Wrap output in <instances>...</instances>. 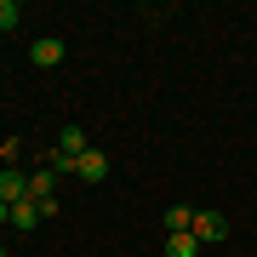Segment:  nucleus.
<instances>
[{"instance_id":"obj_9","label":"nucleus","mask_w":257,"mask_h":257,"mask_svg":"<svg viewBox=\"0 0 257 257\" xmlns=\"http://www.w3.org/2000/svg\"><path fill=\"white\" fill-rule=\"evenodd\" d=\"M40 166H52L57 177H74V166H80V155H63V149H46V160Z\"/></svg>"},{"instance_id":"obj_5","label":"nucleus","mask_w":257,"mask_h":257,"mask_svg":"<svg viewBox=\"0 0 257 257\" xmlns=\"http://www.w3.org/2000/svg\"><path fill=\"white\" fill-rule=\"evenodd\" d=\"M29 200H40V206L57 200V172L52 166H35V172H29Z\"/></svg>"},{"instance_id":"obj_4","label":"nucleus","mask_w":257,"mask_h":257,"mask_svg":"<svg viewBox=\"0 0 257 257\" xmlns=\"http://www.w3.org/2000/svg\"><path fill=\"white\" fill-rule=\"evenodd\" d=\"M74 177H80V183H103V177H109V155H103V149H86L80 166H74Z\"/></svg>"},{"instance_id":"obj_2","label":"nucleus","mask_w":257,"mask_h":257,"mask_svg":"<svg viewBox=\"0 0 257 257\" xmlns=\"http://www.w3.org/2000/svg\"><path fill=\"white\" fill-rule=\"evenodd\" d=\"M29 63H35V69H57V63H63V40H57V35H40L35 46H29Z\"/></svg>"},{"instance_id":"obj_12","label":"nucleus","mask_w":257,"mask_h":257,"mask_svg":"<svg viewBox=\"0 0 257 257\" xmlns=\"http://www.w3.org/2000/svg\"><path fill=\"white\" fill-rule=\"evenodd\" d=\"M0 223H12V206H6V200H0Z\"/></svg>"},{"instance_id":"obj_3","label":"nucleus","mask_w":257,"mask_h":257,"mask_svg":"<svg viewBox=\"0 0 257 257\" xmlns=\"http://www.w3.org/2000/svg\"><path fill=\"white\" fill-rule=\"evenodd\" d=\"M0 200H6V206L29 200V177L18 172V166H0Z\"/></svg>"},{"instance_id":"obj_10","label":"nucleus","mask_w":257,"mask_h":257,"mask_svg":"<svg viewBox=\"0 0 257 257\" xmlns=\"http://www.w3.org/2000/svg\"><path fill=\"white\" fill-rule=\"evenodd\" d=\"M189 223H194V211H189V206H166V234H183Z\"/></svg>"},{"instance_id":"obj_1","label":"nucleus","mask_w":257,"mask_h":257,"mask_svg":"<svg viewBox=\"0 0 257 257\" xmlns=\"http://www.w3.org/2000/svg\"><path fill=\"white\" fill-rule=\"evenodd\" d=\"M189 234L200 240V246H217V240L229 234V223H223L217 211H194V223H189Z\"/></svg>"},{"instance_id":"obj_6","label":"nucleus","mask_w":257,"mask_h":257,"mask_svg":"<svg viewBox=\"0 0 257 257\" xmlns=\"http://www.w3.org/2000/svg\"><path fill=\"white\" fill-rule=\"evenodd\" d=\"M166 257H200V240H194L189 229L183 234H166Z\"/></svg>"},{"instance_id":"obj_7","label":"nucleus","mask_w":257,"mask_h":257,"mask_svg":"<svg viewBox=\"0 0 257 257\" xmlns=\"http://www.w3.org/2000/svg\"><path fill=\"white\" fill-rule=\"evenodd\" d=\"M35 223H40V206H35V200H18V206H12V229H23V234H29Z\"/></svg>"},{"instance_id":"obj_8","label":"nucleus","mask_w":257,"mask_h":257,"mask_svg":"<svg viewBox=\"0 0 257 257\" xmlns=\"http://www.w3.org/2000/svg\"><path fill=\"white\" fill-rule=\"evenodd\" d=\"M57 149H63V155H86L92 143H86V132H80V126H63V132H57Z\"/></svg>"},{"instance_id":"obj_11","label":"nucleus","mask_w":257,"mask_h":257,"mask_svg":"<svg viewBox=\"0 0 257 257\" xmlns=\"http://www.w3.org/2000/svg\"><path fill=\"white\" fill-rule=\"evenodd\" d=\"M18 18H23L18 0H0V29H18Z\"/></svg>"},{"instance_id":"obj_13","label":"nucleus","mask_w":257,"mask_h":257,"mask_svg":"<svg viewBox=\"0 0 257 257\" xmlns=\"http://www.w3.org/2000/svg\"><path fill=\"white\" fill-rule=\"evenodd\" d=\"M0 257H6V246H0Z\"/></svg>"}]
</instances>
